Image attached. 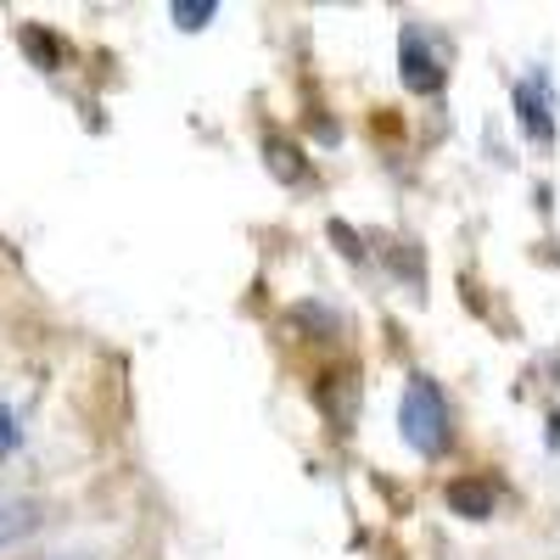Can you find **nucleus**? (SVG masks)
<instances>
[{
  "mask_svg": "<svg viewBox=\"0 0 560 560\" xmlns=\"http://www.w3.org/2000/svg\"><path fill=\"white\" fill-rule=\"evenodd\" d=\"M264 158H269V168L287 179V185H298L303 179V163H298V147L292 140H280V135H264Z\"/></svg>",
  "mask_w": 560,
  "mask_h": 560,
  "instance_id": "423d86ee",
  "label": "nucleus"
},
{
  "mask_svg": "<svg viewBox=\"0 0 560 560\" xmlns=\"http://www.w3.org/2000/svg\"><path fill=\"white\" fill-rule=\"evenodd\" d=\"M12 448H18V415L0 404V454H12Z\"/></svg>",
  "mask_w": 560,
  "mask_h": 560,
  "instance_id": "6e6552de",
  "label": "nucleus"
},
{
  "mask_svg": "<svg viewBox=\"0 0 560 560\" xmlns=\"http://www.w3.org/2000/svg\"><path fill=\"white\" fill-rule=\"evenodd\" d=\"M516 113H522V129L533 140H549L555 135V118H549V79L544 73H527L516 84Z\"/></svg>",
  "mask_w": 560,
  "mask_h": 560,
  "instance_id": "7ed1b4c3",
  "label": "nucleus"
},
{
  "mask_svg": "<svg viewBox=\"0 0 560 560\" xmlns=\"http://www.w3.org/2000/svg\"><path fill=\"white\" fill-rule=\"evenodd\" d=\"M39 522H45L39 499H23V493H0V549H7V544H18V538H28Z\"/></svg>",
  "mask_w": 560,
  "mask_h": 560,
  "instance_id": "20e7f679",
  "label": "nucleus"
},
{
  "mask_svg": "<svg viewBox=\"0 0 560 560\" xmlns=\"http://www.w3.org/2000/svg\"><path fill=\"white\" fill-rule=\"evenodd\" d=\"M493 504H499L493 482H477V477L448 482V510H454V516H465V522H488V516H493Z\"/></svg>",
  "mask_w": 560,
  "mask_h": 560,
  "instance_id": "39448f33",
  "label": "nucleus"
},
{
  "mask_svg": "<svg viewBox=\"0 0 560 560\" xmlns=\"http://www.w3.org/2000/svg\"><path fill=\"white\" fill-rule=\"evenodd\" d=\"M398 73H404V84L415 90V96H438V90L448 84L443 45L420 23H404V34H398Z\"/></svg>",
  "mask_w": 560,
  "mask_h": 560,
  "instance_id": "f03ea898",
  "label": "nucleus"
},
{
  "mask_svg": "<svg viewBox=\"0 0 560 560\" xmlns=\"http://www.w3.org/2000/svg\"><path fill=\"white\" fill-rule=\"evenodd\" d=\"M168 18H174L179 28H202L208 18H219V0H174Z\"/></svg>",
  "mask_w": 560,
  "mask_h": 560,
  "instance_id": "0eeeda50",
  "label": "nucleus"
},
{
  "mask_svg": "<svg viewBox=\"0 0 560 560\" xmlns=\"http://www.w3.org/2000/svg\"><path fill=\"white\" fill-rule=\"evenodd\" d=\"M398 432H404V443H409L420 459H438V454L448 448V438H454V427H448V398L438 393L432 376H415V382L404 387V398H398Z\"/></svg>",
  "mask_w": 560,
  "mask_h": 560,
  "instance_id": "f257e3e1",
  "label": "nucleus"
}]
</instances>
